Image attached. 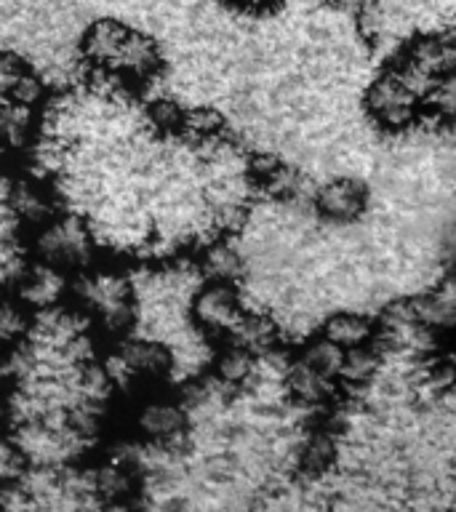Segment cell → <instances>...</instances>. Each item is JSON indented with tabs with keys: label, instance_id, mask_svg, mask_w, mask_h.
I'll use <instances>...</instances> for the list:
<instances>
[{
	"label": "cell",
	"instance_id": "1",
	"mask_svg": "<svg viewBox=\"0 0 456 512\" xmlns=\"http://www.w3.org/2000/svg\"><path fill=\"white\" fill-rule=\"evenodd\" d=\"M72 291L83 312L99 323L104 334L120 339L134 323V286L126 272L115 267H96L83 272Z\"/></svg>",
	"mask_w": 456,
	"mask_h": 512
},
{
	"label": "cell",
	"instance_id": "2",
	"mask_svg": "<svg viewBox=\"0 0 456 512\" xmlns=\"http://www.w3.org/2000/svg\"><path fill=\"white\" fill-rule=\"evenodd\" d=\"M363 107L371 123H376L382 131L398 134L414 126L424 115L422 88L395 62L371 80V86L363 94Z\"/></svg>",
	"mask_w": 456,
	"mask_h": 512
},
{
	"label": "cell",
	"instance_id": "3",
	"mask_svg": "<svg viewBox=\"0 0 456 512\" xmlns=\"http://www.w3.org/2000/svg\"><path fill=\"white\" fill-rule=\"evenodd\" d=\"M176 358L166 344L158 339H123L112 347L104 360V374L112 384H134V387H152L166 382L174 374Z\"/></svg>",
	"mask_w": 456,
	"mask_h": 512
},
{
	"label": "cell",
	"instance_id": "4",
	"mask_svg": "<svg viewBox=\"0 0 456 512\" xmlns=\"http://www.w3.org/2000/svg\"><path fill=\"white\" fill-rule=\"evenodd\" d=\"M32 246L40 262L54 264L59 270H86L94 256V235L78 216L56 214L40 230L32 232Z\"/></svg>",
	"mask_w": 456,
	"mask_h": 512
},
{
	"label": "cell",
	"instance_id": "5",
	"mask_svg": "<svg viewBox=\"0 0 456 512\" xmlns=\"http://www.w3.org/2000/svg\"><path fill=\"white\" fill-rule=\"evenodd\" d=\"M246 315V304L238 291V283L227 280H206L192 294L190 318L206 339H230L240 318Z\"/></svg>",
	"mask_w": 456,
	"mask_h": 512
},
{
	"label": "cell",
	"instance_id": "6",
	"mask_svg": "<svg viewBox=\"0 0 456 512\" xmlns=\"http://www.w3.org/2000/svg\"><path fill=\"white\" fill-rule=\"evenodd\" d=\"M131 427H134L136 438L144 440L147 446L171 448L187 435L190 411L174 395L150 392L147 398L136 403L134 414H131Z\"/></svg>",
	"mask_w": 456,
	"mask_h": 512
},
{
	"label": "cell",
	"instance_id": "7",
	"mask_svg": "<svg viewBox=\"0 0 456 512\" xmlns=\"http://www.w3.org/2000/svg\"><path fill=\"white\" fill-rule=\"evenodd\" d=\"M312 206L331 224L358 222L368 208V187L355 176H334L315 190Z\"/></svg>",
	"mask_w": 456,
	"mask_h": 512
},
{
	"label": "cell",
	"instance_id": "8",
	"mask_svg": "<svg viewBox=\"0 0 456 512\" xmlns=\"http://www.w3.org/2000/svg\"><path fill=\"white\" fill-rule=\"evenodd\" d=\"M88 488H91V496L99 499V504L118 507V504L134 502V496L142 488V475H139V467L123 456H110L91 470Z\"/></svg>",
	"mask_w": 456,
	"mask_h": 512
},
{
	"label": "cell",
	"instance_id": "9",
	"mask_svg": "<svg viewBox=\"0 0 456 512\" xmlns=\"http://www.w3.org/2000/svg\"><path fill=\"white\" fill-rule=\"evenodd\" d=\"M67 272L54 267V264L35 262L22 267L16 275V296L27 307H40V310H54L67 294Z\"/></svg>",
	"mask_w": 456,
	"mask_h": 512
},
{
	"label": "cell",
	"instance_id": "10",
	"mask_svg": "<svg viewBox=\"0 0 456 512\" xmlns=\"http://www.w3.org/2000/svg\"><path fill=\"white\" fill-rule=\"evenodd\" d=\"M8 211L16 222L27 227V230H40L48 224L59 211H56L54 192L48 190L46 184L35 179V176H16L14 190L8 198Z\"/></svg>",
	"mask_w": 456,
	"mask_h": 512
},
{
	"label": "cell",
	"instance_id": "11",
	"mask_svg": "<svg viewBox=\"0 0 456 512\" xmlns=\"http://www.w3.org/2000/svg\"><path fill=\"white\" fill-rule=\"evenodd\" d=\"M283 384H286L288 398L294 400L296 406L304 408H323L328 403H334L336 392L342 387L334 376L323 374V371H318L302 358H294L288 363Z\"/></svg>",
	"mask_w": 456,
	"mask_h": 512
},
{
	"label": "cell",
	"instance_id": "12",
	"mask_svg": "<svg viewBox=\"0 0 456 512\" xmlns=\"http://www.w3.org/2000/svg\"><path fill=\"white\" fill-rule=\"evenodd\" d=\"M160 67H163V54H160L158 43L147 32H139L131 27L118 59L112 62L110 72L126 80V83H144V80L155 78V72Z\"/></svg>",
	"mask_w": 456,
	"mask_h": 512
},
{
	"label": "cell",
	"instance_id": "13",
	"mask_svg": "<svg viewBox=\"0 0 456 512\" xmlns=\"http://www.w3.org/2000/svg\"><path fill=\"white\" fill-rule=\"evenodd\" d=\"M128 32L131 27L120 19H112V16L94 19L80 35V56L99 70L110 72L112 62L118 59L120 48L126 43Z\"/></svg>",
	"mask_w": 456,
	"mask_h": 512
},
{
	"label": "cell",
	"instance_id": "14",
	"mask_svg": "<svg viewBox=\"0 0 456 512\" xmlns=\"http://www.w3.org/2000/svg\"><path fill=\"white\" fill-rule=\"evenodd\" d=\"M40 131V107L8 99L0 102V150H30Z\"/></svg>",
	"mask_w": 456,
	"mask_h": 512
},
{
	"label": "cell",
	"instance_id": "15",
	"mask_svg": "<svg viewBox=\"0 0 456 512\" xmlns=\"http://www.w3.org/2000/svg\"><path fill=\"white\" fill-rule=\"evenodd\" d=\"M320 334L328 336L342 350H352V347H363V344L376 342L379 339V323L371 315H366V312L336 310L323 320Z\"/></svg>",
	"mask_w": 456,
	"mask_h": 512
},
{
	"label": "cell",
	"instance_id": "16",
	"mask_svg": "<svg viewBox=\"0 0 456 512\" xmlns=\"http://www.w3.org/2000/svg\"><path fill=\"white\" fill-rule=\"evenodd\" d=\"M256 371H259V358L235 342H224L214 355V366H211V376L219 390L246 387L256 376Z\"/></svg>",
	"mask_w": 456,
	"mask_h": 512
},
{
	"label": "cell",
	"instance_id": "17",
	"mask_svg": "<svg viewBox=\"0 0 456 512\" xmlns=\"http://www.w3.org/2000/svg\"><path fill=\"white\" fill-rule=\"evenodd\" d=\"M224 342H235L240 347H246L248 352H254L256 358H264V355H270L278 347L280 323L272 320L270 315H264V312L246 310V315L240 318L230 339H224Z\"/></svg>",
	"mask_w": 456,
	"mask_h": 512
},
{
	"label": "cell",
	"instance_id": "18",
	"mask_svg": "<svg viewBox=\"0 0 456 512\" xmlns=\"http://www.w3.org/2000/svg\"><path fill=\"white\" fill-rule=\"evenodd\" d=\"M35 320L19 296H0V355L14 352L30 336Z\"/></svg>",
	"mask_w": 456,
	"mask_h": 512
},
{
	"label": "cell",
	"instance_id": "19",
	"mask_svg": "<svg viewBox=\"0 0 456 512\" xmlns=\"http://www.w3.org/2000/svg\"><path fill=\"white\" fill-rule=\"evenodd\" d=\"M379 366H382V347H379V339L371 344H363V347L344 350L339 384H347V387H366V384L374 382V376L379 374Z\"/></svg>",
	"mask_w": 456,
	"mask_h": 512
},
{
	"label": "cell",
	"instance_id": "20",
	"mask_svg": "<svg viewBox=\"0 0 456 512\" xmlns=\"http://www.w3.org/2000/svg\"><path fill=\"white\" fill-rule=\"evenodd\" d=\"M224 131H227V118L222 115V110L206 107V104L184 110L182 126H179V136L192 144L219 142Z\"/></svg>",
	"mask_w": 456,
	"mask_h": 512
},
{
	"label": "cell",
	"instance_id": "21",
	"mask_svg": "<svg viewBox=\"0 0 456 512\" xmlns=\"http://www.w3.org/2000/svg\"><path fill=\"white\" fill-rule=\"evenodd\" d=\"M200 272L206 275V280L238 283V278L243 275V256L232 243L219 240V243H211L200 256Z\"/></svg>",
	"mask_w": 456,
	"mask_h": 512
},
{
	"label": "cell",
	"instance_id": "22",
	"mask_svg": "<svg viewBox=\"0 0 456 512\" xmlns=\"http://www.w3.org/2000/svg\"><path fill=\"white\" fill-rule=\"evenodd\" d=\"M422 107L440 123H456V72H443L424 88Z\"/></svg>",
	"mask_w": 456,
	"mask_h": 512
},
{
	"label": "cell",
	"instance_id": "23",
	"mask_svg": "<svg viewBox=\"0 0 456 512\" xmlns=\"http://www.w3.org/2000/svg\"><path fill=\"white\" fill-rule=\"evenodd\" d=\"M336 459V438L328 430H312L304 443L296 451V462L299 467L312 475L326 472Z\"/></svg>",
	"mask_w": 456,
	"mask_h": 512
},
{
	"label": "cell",
	"instance_id": "24",
	"mask_svg": "<svg viewBox=\"0 0 456 512\" xmlns=\"http://www.w3.org/2000/svg\"><path fill=\"white\" fill-rule=\"evenodd\" d=\"M296 358L307 360L310 366H315L323 374L334 376L336 382H339V371H342V360H344V350L339 344H334L328 336H323L318 331L315 336H310L307 342H302L299 352H296Z\"/></svg>",
	"mask_w": 456,
	"mask_h": 512
},
{
	"label": "cell",
	"instance_id": "25",
	"mask_svg": "<svg viewBox=\"0 0 456 512\" xmlns=\"http://www.w3.org/2000/svg\"><path fill=\"white\" fill-rule=\"evenodd\" d=\"M27 470H30V459L24 456L22 446L16 443V438H8L3 432L0 435V488L16 486Z\"/></svg>",
	"mask_w": 456,
	"mask_h": 512
},
{
	"label": "cell",
	"instance_id": "26",
	"mask_svg": "<svg viewBox=\"0 0 456 512\" xmlns=\"http://www.w3.org/2000/svg\"><path fill=\"white\" fill-rule=\"evenodd\" d=\"M30 70V64L14 51H0V102H8L14 96L16 83L22 80L24 72Z\"/></svg>",
	"mask_w": 456,
	"mask_h": 512
},
{
	"label": "cell",
	"instance_id": "27",
	"mask_svg": "<svg viewBox=\"0 0 456 512\" xmlns=\"http://www.w3.org/2000/svg\"><path fill=\"white\" fill-rule=\"evenodd\" d=\"M147 115H150L152 126L160 128V131H166V134H179L184 107H179V104L171 102V99H158V102L150 104Z\"/></svg>",
	"mask_w": 456,
	"mask_h": 512
},
{
	"label": "cell",
	"instance_id": "28",
	"mask_svg": "<svg viewBox=\"0 0 456 512\" xmlns=\"http://www.w3.org/2000/svg\"><path fill=\"white\" fill-rule=\"evenodd\" d=\"M219 3L227 8H235V11H243V14H272L286 0H219Z\"/></svg>",
	"mask_w": 456,
	"mask_h": 512
},
{
	"label": "cell",
	"instance_id": "29",
	"mask_svg": "<svg viewBox=\"0 0 456 512\" xmlns=\"http://www.w3.org/2000/svg\"><path fill=\"white\" fill-rule=\"evenodd\" d=\"M6 424H8V408L3 406V400H0V435L6 432Z\"/></svg>",
	"mask_w": 456,
	"mask_h": 512
}]
</instances>
